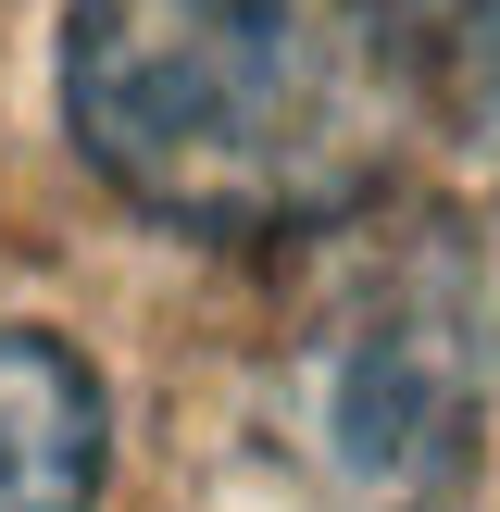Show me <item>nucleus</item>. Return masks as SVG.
<instances>
[{
    "label": "nucleus",
    "mask_w": 500,
    "mask_h": 512,
    "mask_svg": "<svg viewBox=\"0 0 500 512\" xmlns=\"http://www.w3.org/2000/svg\"><path fill=\"white\" fill-rule=\"evenodd\" d=\"M463 38L475 0H75L63 138L175 238H338L463 100Z\"/></svg>",
    "instance_id": "1"
},
{
    "label": "nucleus",
    "mask_w": 500,
    "mask_h": 512,
    "mask_svg": "<svg viewBox=\"0 0 500 512\" xmlns=\"http://www.w3.org/2000/svg\"><path fill=\"white\" fill-rule=\"evenodd\" d=\"M288 438L350 512H450L488 463L500 313L450 213L338 225V275L288 325Z\"/></svg>",
    "instance_id": "2"
},
{
    "label": "nucleus",
    "mask_w": 500,
    "mask_h": 512,
    "mask_svg": "<svg viewBox=\"0 0 500 512\" xmlns=\"http://www.w3.org/2000/svg\"><path fill=\"white\" fill-rule=\"evenodd\" d=\"M113 400L88 350L50 325H0V512H100Z\"/></svg>",
    "instance_id": "3"
},
{
    "label": "nucleus",
    "mask_w": 500,
    "mask_h": 512,
    "mask_svg": "<svg viewBox=\"0 0 500 512\" xmlns=\"http://www.w3.org/2000/svg\"><path fill=\"white\" fill-rule=\"evenodd\" d=\"M463 88H475V113H488V138H500V0H475V38H463Z\"/></svg>",
    "instance_id": "4"
}]
</instances>
